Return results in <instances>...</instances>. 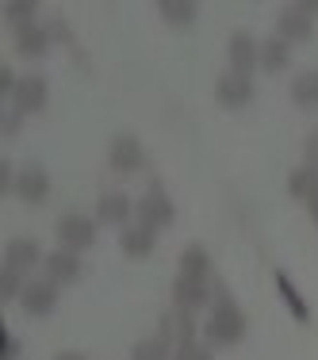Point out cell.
<instances>
[{
	"mask_svg": "<svg viewBox=\"0 0 318 360\" xmlns=\"http://www.w3.org/2000/svg\"><path fill=\"white\" fill-rule=\"evenodd\" d=\"M215 100L222 108H246L253 100V77H242V73H222L215 81Z\"/></svg>",
	"mask_w": 318,
	"mask_h": 360,
	"instance_id": "cell-9",
	"label": "cell"
},
{
	"mask_svg": "<svg viewBox=\"0 0 318 360\" xmlns=\"http://www.w3.org/2000/svg\"><path fill=\"white\" fill-rule=\"evenodd\" d=\"M307 211H311V215H314V222H318V192L311 195V200H307Z\"/></svg>",
	"mask_w": 318,
	"mask_h": 360,
	"instance_id": "cell-35",
	"label": "cell"
},
{
	"mask_svg": "<svg viewBox=\"0 0 318 360\" xmlns=\"http://www.w3.org/2000/svg\"><path fill=\"white\" fill-rule=\"evenodd\" d=\"M15 176H20V173H15V169H12V161H0V195H4V192H15Z\"/></svg>",
	"mask_w": 318,
	"mask_h": 360,
	"instance_id": "cell-28",
	"label": "cell"
},
{
	"mask_svg": "<svg viewBox=\"0 0 318 360\" xmlns=\"http://www.w3.org/2000/svg\"><path fill=\"white\" fill-rule=\"evenodd\" d=\"M303 165L318 169V131H311V134H307V142H303Z\"/></svg>",
	"mask_w": 318,
	"mask_h": 360,
	"instance_id": "cell-29",
	"label": "cell"
},
{
	"mask_svg": "<svg viewBox=\"0 0 318 360\" xmlns=\"http://www.w3.org/2000/svg\"><path fill=\"white\" fill-rule=\"evenodd\" d=\"M180 276L188 280H211V253L203 245H188L180 253Z\"/></svg>",
	"mask_w": 318,
	"mask_h": 360,
	"instance_id": "cell-18",
	"label": "cell"
},
{
	"mask_svg": "<svg viewBox=\"0 0 318 360\" xmlns=\"http://www.w3.org/2000/svg\"><path fill=\"white\" fill-rule=\"evenodd\" d=\"M58 360H84V356H81V353H62Z\"/></svg>",
	"mask_w": 318,
	"mask_h": 360,
	"instance_id": "cell-36",
	"label": "cell"
},
{
	"mask_svg": "<svg viewBox=\"0 0 318 360\" xmlns=\"http://www.w3.org/2000/svg\"><path fill=\"white\" fill-rule=\"evenodd\" d=\"M20 119H23L20 111H12V115L4 119V134H15V131H20Z\"/></svg>",
	"mask_w": 318,
	"mask_h": 360,
	"instance_id": "cell-33",
	"label": "cell"
},
{
	"mask_svg": "<svg viewBox=\"0 0 318 360\" xmlns=\"http://www.w3.org/2000/svg\"><path fill=\"white\" fill-rule=\"evenodd\" d=\"M276 288H280V295L288 299V307H291V314H295L299 322H307L311 319V311H307V303H303V295H299L295 291V284H291L288 276H284V272H276Z\"/></svg>",
	"mask_w": 318,
	"mask_h": 360,
	"instance_id": "cell-25",
	"label": "cell"
},
{
	"mask_svg": "<svg viewBox=\"0 0 318 360\" xmlns=\"http://www.w3.org/2000/svg\"><path fill=\"white\" fill-rule=\"evenodd\" d=\"M131 215H134V203L127 200L123 192H104L100 195V203H96V219L100 222H108V226H131Z\"/></svg>",
	"mask_w": 318,
	"mask_h": 360,
	"instance_id": "cell-13",
	"label": "cell"
},
{
	"mask_svg": "<svg viewBox=\"0 0 318 360\" xmlns=\"http://www.w3.org/2000/svg\"><path fill=\"white\" fill-rule=\"evenodd\" d=\"M15 195H20L23 203H42L50 195V176L46 169L39 165H27L20 176H15Z\"/></svg>",
	"mask_w": 318,
	"mask_h": 360,
	"instance_id": "cell-16",
	"label": "cell"
},
{
	"mask_svg": "<svg viewBox=\"0 0 318 360\" xmlns=\"http://www.w3.org/2000/svg\"><path fill=\"white\" fill-rule=\"evenodd\" d=\"M153 245H158V230L142 226V222H134V226H123V234H119V250H123L127 257H134V261L150 257Z\"/></svg>",
	"mask_w": 318,
	"mask_h": 360,
	"instance_id": "cell-15",
	"label": "cell"
},
{
	"mask_svg": "<svg viewBox=\"0 0 318 360\" xmlns=\"http://www.w3.org/2000/svg\"><path fill=\"white\" fill-rule=\"evenodd\" d=\"M23 284H27V280H23V272H15V269H0V295L4 299H20L23 295Z\"/></svg>",
	"mask_w": 318,
	"mask_h": 360,
	"instance_id": "cell-26",
	"label": "cell"
},
{
	"mask_svg": "<svg viewBox=\"0 0 318 360\" xmlns=\"http://www.w3.org/2000/svg\"><path fill=\"white\" fill-rule=\"evenodd\" d=\"M288 192L295 195V200H311V195L318 192V169L311 165H299V169H291V176H288Z\"/></svg>",
	"mask_w": 318,
	"mask_h": 360,
	"instance_id": "cell-23",
	"label": "cell"
},
{
	"mask_svg": "<svg viewBox=\"0 0 318 360\" xmlns=\"http://www.w3.org/2000/svg\"><path fill=\"white\" fill-rule=\"evenodd\" d=\"M108 165L115 169V173H123V176H131V173H139V169H146V150H142V142L134 139V134H115L108 146Z\"/></svg>",
	"mask_w": 318,
	"mask_h": 360,
	"instance_id": "cell-3",
	"label": "cell"
},
{
	"mask_svg": "<svg viewBox=\"0 0 318 360\" xmlns=\"http://www.w3.org/2000/svg\"><path fill=\"white\" fill-rule=\"evenodd\" d=\"M46 100H50L46 81H42V77H23L12 92V111H20V115H39V111L46 108Z\"/></svg>",
	"mask_w": 318,
	"mask_h": 360,
	"instance_id": "cell-8",
	"label": "cell"
},
{
	"mask_svg": "<svg viewBox=\"0 0 318 360\" xmlns=\"http://www.w3.org/2000/svg\"><path fill=\"white\" fill-rule=\"evenodd\" d=\"M35 20H39V4H35V0H12V4L4 8V23L15 31V35L27 31V27H39Z\"/></svg>",
	"mask_w": 318,
	"mask_h": 360,
	"instance_id": "cell-19",
	"label": "cell"
},
{
	"mask_svg": "<svg viewBox=\"0 0 318 360\" xmlns=\"http://www.w3.org/2000/svg\"><path fill=\"white\" fill-rule=\"evenodd\" d=\"M20 307L31 319L50 314L58 307V284L54 280H27V284H23V295H20Z\"/></svg>",
	"mask_w": 318,
	"mask_h": 360,
	"instance_id": "cell-7",
	"label": "cell"
},
{
	"mask_svg": "<svg viewBox=\"0 0 318 360\" xmlns=\"http://www.w3.org/2000/svg\"><path fill=\"white\" fill-rule=\"evenodd\" d=\"M50 31L46 27H27V31H20L15 35V54L20 58H42L50 50Z\"/></svg>",
	"mask_w": 318,
	"mask_h": 360,
	"instance_id": "cell-20",
	"label": "cell"
},
{
	"mask_svg": "<svg viewBox=\"0 0 318 360\" xmlns=\"http://www.w3.org/2000/svg\"><path fill=\"white\" fill-rule=\"evenodd\" d=\"M131 360H173V349H169V341L161 333H153V338H142L131 349Z\"/></svg>",
	"mask_w": 318,
	"mask_h": 360,
	"instance_id": "cell-24",
	"label": "cell"
},
{
	"mask_svg": "<svg viewBox=\"0 0 318 360\" xmlns=\"http://www.w3.org/2000/svg\"><path fill=\"white\" fill-rule=\"evenodd\" d=\"M227 54H230V73H242L249 77L261 65V42H257L253 35H246V31H234L227 42Z\"/></svg>",
	"mask_w": 318,
	"mask_h": 360,
	"instance_id": "cell-6",
	"label": "cell"
},
{
	"mask_svg": "<svg viewBox=\"0 0 318 360\" xmlns=\"http://www.w3.org/2000/svg\"><path fill=\"white\" fill-rule=\"evenodd\" d=\"M288 62H291V42H284L280 35H272V39L261 42V70L265 73L288 70Z\"/></svg>",
	"mask_w": 318,
	"mask_h": 360,
	"instance_id": "cell-17",
	"label": "cell"
},
{
	"mask_svg": "<svg viewBox=\"0 0 318 360\" xmlns=\"http://www.w3.org/2000/svg\"><path fill=\"white\" fill-rule=\"evenodd\" d=\"M46 280H54V284H73V280H81V272H84V264H81V257H77L73 250H54V253H46Z\"/></svg>",
	"mask_w": 318,
	"mask_h": 360,
	"instance_id": "cell-12",
	"label": "cell"
},
{
	"mask_svg": "<svg viewBox=\"0 0 318 360\" xmlns=\"http://www.w3.org/2000/svg\"><path fill=\"white\" fill-rule=\"evenodd\" d=\"M291 100L307 111H318V70H303L291 81Z\"/></svg>",
	"mask_w": 318,
	"mask_h": 360,
	"instance_id": "cell-21",
	"label": "cell"
},
{
	"mask_svg": "<svg viewBox=\"0 0 318 360\" xmlns=\"http://www.w3.org/2000/svg\"><path fill=\"white\" fill-rule=\"evenodd\" d=\"M246 326L249 322H246L242 307L219 288V299L211 303V314H208V322H203V338H208V345H238V341L246 338Z\"/></svg>",
	"mask_w": 318,
	"mask_h": 360,
	"instance_id": "cell-1",
	"label": "cell"
},
{
	"mask_svg": "<svg viewBox=\"0 0 318 360\" xmlns=\"http://www.w3.org/2000/svg\"><path fill=\"white\" fill-rule=\"evenodd\" d=\"M196 311H184V307H169L165 314H161V322H158V333L169 341V345H184V341H196Z\"/></svg>",
	"mask_w": 318,
	"mask_h": 360,
	"instance_id": "cell-5",
	"label": "cell"
},
{
	"mask_svg": "<svg viewBox=\"0 0 318 360\" xmlns=\"http://www.w3.org/2000/svg\"><path fill=\"white\" fill-rule=\"evenodd\" d=\"M15 84H20V81H15L12 65H0V92H8V96H12V92H15Z\"/></svg>",
	"mask_w": 318,
	"mask_h": 360,
	"instance_id": "cell-31",
	"label": "cell"
},
{
	"mask_svg": "<svg viewBox=\"0 0 318 360\" xmlns=\"http://www.w3.org/2000/svg\"><path fill=\"white\" fill-rule=\"evenodd\" d=\"M173 303L184 307V311H200V307L211 303V284H208V280L177 276V280H173Z\"/></svg>",
	"mask_w": 318,
	"mask_h": 360,
	"instance_id": "cell-14",
	"label": "cell"
},
{
	"mask_svg": "<svg viewBox=\"0 0 318 360\" xmlns=\"http://www.w3.org/2000/svg\"><path fill=\"white\" fill-rule=\"evenodd\" d=\"M173 360H211V345L208 341H184V345H173Z\"/></svg>",
	"mask_w": 318,
	"mask_h": 360,
	"instance_id": "cell-27",
	"label": "cell"
},
{
	"mask_svg": "<svg viewBox=\"0 0 318 360\" xmlns=\"http://www.w3.org/2000/svg\"><path fill=\"white\" fill-rule=\"evenodd\" d=\"M46 31H50V39L70 42V46H73V35H70V27H65V20H50V23H46Z\"/></svg>",
	"mask_w": 318,
	"mask_h": 360,
	"instance_id": "cell-30",
	"label": "cell"
},
{
	"mask_svg": "<svg viewBox=\"0 0 318 360\" xmlns=\"http://www.w3.org/2000/svg\"><path fill=\"white\" fill-rule=\"evenodd\" d=\"M4 360H20V341H15L12 333L4 338Z\"/></svg>",
	"mask_w": 318,
	"mask_h": 360,
	"instance_id": "cell-32",
	"label": "cell"
},
{
	"mask_svg": "<svg viewBox=\"0 0 318 360\" xmlns=\"http://www.w3.org/2000/svg\"><path fill=\"white\" fill-rule=\"evenodd\" d=\"M303 12H307V15H314V20H318V0H303Z\"/></svg>",
	"mask_w": 318,
	"mask_h": 360,
	"instance_id": "cell-34",
	"label": "cell"
},
{
	"mask_svg": "<svg viewBox=\"0 0 318 360\" xmlns=\"http://www.w3.org/2000/svg\"><path fill=\"white\" fill-rule=\"evenodd\" d=\"M276 35H280L284 42H307V39L314 35V15H307L303 4L284 8L280 20H276Z\"/></svg>",
	"mask_w": 318,
	"mask_h": 360,
	"instance_id": "cell-10",
	"label": "cell"
},
{
	"mask_svg": "<svg viewBox=\"0 0 318 360\" xmlns=\"http://www.w3.org/2000/svg\"><path fill=\"white\" fill-rule=\"evenodd\" d=\"M134 219L142 222V226H150V230H165V226H173V219H177V207H173V200H169V192L161 184H150L142 192V200L134 203Z\"/></svg>",
	"mask_w": 318,
	"mask_h": 360,
	"instance_id": "cell-2",
	"label": "cell"
},
{
	"mask_svg": "<svg viewBox=\"0 0 318 360\" xmlns=\"http://www.w3.org/2000/svg\"><path fill=\"white\" fill-rule=\"evenodd\" d=\"M42 261H46V257H42L35 238H12V242L4 245V264H8V269H15V272H31Z\"/></svg>",
	"mask_w": 318,
	"mask_h": 360,
	"instance_id": "cell-11",
	"label": "cell"
},
{
	"mask_svg": "<svg viewBox=\"0 0 318 360\" xmlns=\"http://www.w3.org/2000/svg\"><path fill=\"white\" fill-rule=\"evenodd\" d=\"M58 242H62V250H89L92 242H96V222H92L89 215H62L58 219Z\"/></svg>",
	"mask_w": 318,
	"mask_h": 360,
	"instance_id": "cell-4",
	"label": "cell"
},
{
	"mask_svg": "<svg viewBox=\"0 0 318 360\" xmlns=\"http://www.w3.org/2000/svg\"><path fill=\"white\" fill-rule=\"evenodd\" d=\"M158 12H161V20H165L169 27H192L200 8H196L192 0H161Z\"/></svg>",
	"mask_w": 318,
	"mask_h": 360,
	"instance_id": "cell-22",
	"label": "cell"
}]
</instances>
